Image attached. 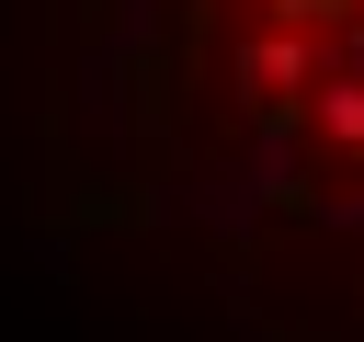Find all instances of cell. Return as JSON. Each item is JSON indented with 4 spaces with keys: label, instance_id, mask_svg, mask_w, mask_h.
Here are the masks:
<instances>
[{
    "label": "cell",
    "instance_id": "2",
    "mask_svg": "<svg viewBox=\"0 0 364 342\" xmlns=\"http://www.w3.org/2000/svg\"><path fill=\"white\" fill-rule=\"evenodd\" d=\"M307 125H318L330 148H364V68H341V80H318V103H307Z\"/></svg>",
    "mask_w": 364,
    "mask_h": 342
},
{
    "label": "cell",
    "instance_id": "3",
    "mask_svg": "<svg viewBox=\"0 0 364 342\" xmlns=\"http://www.w3.org/2000/svg\"><path fill=\"white\" fill-rule=\"evenodd\" d=\"M341 11H364V0H341Z\"/></svg>",
    "mask_w": 364,
    "mask_h": 342
},
{
    "label": "cell",
    "instance_id": "1",
    "mask_svg": "<svg viewBox=\"0 0 364 342\" xmlns=\"http://www.w3.org/2000/svg\"><path fill=\"white\" fill-rule=\"evenodd\" d=\"M239 80H250V91H262V103H296V91H318V46H307V34H284V23H273V34H262V46H239Z\"/></svg>",
    "mask_w": 364,
    "mask_h": 342
}]
</instances>
